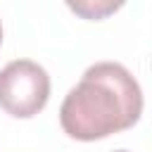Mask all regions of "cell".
Instances as JSON below:
<instances>
[{
	"mask_svg": "<svg viewBox=\"0 0 152 152\" xmlns=\"http://www.w3.org/2000/svg\"><path fill=\"white\" fill-rule=\"evenodd\" d=\"M142 90L133 74L116 62H97L66 93L59 124L74 140H100L138 124Z\"/></svg>",
	"mask_w": 152,
	"mask_h": 152,
	"instance_id": "1",
	"label": "cell"
},
{
	"mask_svg": "<svg viewBox=\"0 0 152 152\" xmlns=\"http://www.w3.org/2000/svg\"><path fill=\"white\" fill-rule=\"evenodd\" d=\"M0 45H2V26H0Z\"/></svg>",
	"mask_w": 152,
	"mask_h": 152,
	"instance_id": "4",
	"label": "cell"
},
{
	"mask_svg": "<svg viewBox=\"0 0 152 152\" xmlns=\"http://www.w3.org/2000/svg\"><path fill=\"white\" fill-rule=\"evenodd\" d=\"M116 152H126V150H116Z\"/></svg>",
	"mask_w": 152,
	"mask_h": 152,
	"instance_id": "5",
	"label": "cell"
},
{
	"mask_svg": "<svg viewBox=\"0 0 152 152\" xmlns=\"http://www.w3.org/2000/svg\"><path fill=\"white\" fill-rule=\"evenodd\" d=\"M50 97L48 71L31 59H14L0 71V107L17 119L36 116Z\"/></svg>",
	"mask_w": 152,
	"mask_h": 152,
	"instance_id": "2",
	"label": "cell"
},
{
	"mask_svg": "<svg viewBox=\"0 0 152 152\" xmlns=\"http://www.w3.org/2000/svg\"><path fill=\"white\" fill-rule=\"evenodd\" d=\"M64 2L78 19L100 21V19H107L114 12H119L126 0H64Z\"/></svg>",
	"mask_w": 152,
	"mask_h": 152,
	"instance_id": "3",
	"label": "cell"
}]
</instances>
